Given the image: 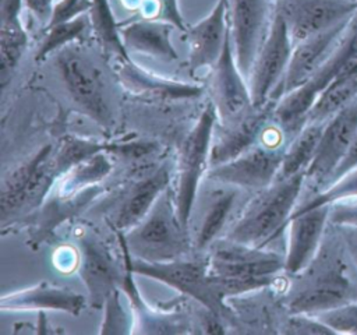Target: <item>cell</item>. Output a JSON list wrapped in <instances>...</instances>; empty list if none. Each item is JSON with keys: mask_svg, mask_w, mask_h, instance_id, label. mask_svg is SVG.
Listing matches in <instances>:
<instances>
[{"mask_svg": "<svg viewBox=\"0 0 357 335\" xmlns=\"http://www.w3.org/2000/svg\"><path fill=\"white\" fill-rule=\"evenodd\" d=\"M283 334L291 335H329L335 331L321 321L317 315L305 313H289L283 322Z\"/></svg>", "mask_w": 357, "mask_h": 335, "instance_id": "cell-37", "label": "cell"}, {"mask_svg": "<svg viewBox=\"0 0 357 335\" xmlns=\"http://www.w3.org/2000/svg\"><path fill=\"white\" fill-rule=\"evenodd\" d=\"M119 243L123 250V261L134 274L156 279L178 290L219 317H230L231 310L226 304L229 296L222 282L209 271L206 258L201 261L184 257L166 262H148L132 258L120 239Z\"/></svg>", "mask_w": 357, "mask_h": 335, "instance_id": "cell-5", "label": "cell"}, {"mask_svg": "<svg viewBox=\"0 0 357 335\" xmlns=\"http://www.w3.org/2000/svg\"><path fill=\"white\" fill-rule=\"evenodd\" d=\"M284 148H272L261 142L240 156L211 166L206 173L213 181L247 190H262L279 176Z\"/></svg>", "mask_w": 357, "mask_h": 335, "instance_id": "cell-14", "label": "cell"}, {"mask_svg": "<svg viewBox=\"0 0 357 335\" xmlns=\"http://www.w3.org/2000/svg\"><path fill=\"white\" fill-rule=\"evenodd\" d=\"M53 264L57 271L63 274H71L78 271L79 265V250L75 246L64 244L56 248L53 253Z\"/></svg>", "mask_w": 357, "mask_h": 335, "instance_id": "cell-41", "label": "cell"}, {"mask_svg": "<svg viewBox=\"0 0 357 335\" xmlns=\"http://www.w3.org/2000/svg\"><path fill=\"white\" fill-rule=\"evenodd\" d=\"M117 236L132 258L148 262L184 258L191 247L188 228L178 216L170 188L158 198L138 225L124 233L117 232Z\"/></svg>", "mask_w": 357, "mask_h": 335, "instance_id": "cell-4", "label": "cell"}, {"mask_svg": "<svg viewBox=\"0 0 357 335\" xmlns=\"http://www.w3.org/2000/svg\"><path fill=\"white\" fill-rule=\"evenodd\" d=\"M113 170V162L107 151L99 152L64 173L54 184L59 195H74L88 187L99 184Z\"/></svg>", "mask_w": 357, "mask_h": 335, "instance_id": "cell-30", "label": "cell"}, {"mask_svg": "<svg viewBox=\"0 0 357 335\" xmlns=\"http://www.w3.org/2000/svg\"><path fill=\"white\" fill-rule=\"evenodd\" d=\"M275 105V100H269L264 106L254 107L238 121L223 126L218 133L215 131L209 156L211 166L229 162L257 145L264 128L273 119Z\"/></svg>", "mask_w": 357, "mask_h": 335, "instance_id": "cell-20", "label": "cell"}, {"mask_svg": "<svg viewBox=\"0 0 357 335\" xmlns=\"http://www.w3.org/2000/svg\"><path fill=\"white\" fill-rule=\"evenodd\" d=\"M54 64L71 100L98 126L110 128L113 124L112 109L96 64L74 43L56 52Z\"/></svg>", "mask_w": 357, "mask_h": 335, "instance_id": "cell-9", "label": "cell"}, {"mask_svg": "<svg viewBox=\"0 0 357 335\" xmlns=\"http://www.w3.org/2000/svg\"><path fill=\"white\" fill-rule=\"evenodd\" d=\"M325 123H305L304 127L287 142L278 177H290L307 172L324 131Z\"/></svg>", "mask_w": 357, "mask_h": 335, "instance_id": "cell-29", "label": "cell"}, {"mask_svg": "<svg viewBox=\"0 0 357 335\" xmlns=\"http://www.w3.org/2000/svg\"><path fill=\"white\" fill-rule=\"evenodd\" d=\"M103 187L96 184L88 187L74 195H59L46 198L43 204L35 211L36 214L31 216V244L38 247L43 240L53 236L54 229L64 221L84 211L91 202H93L102 193Z\"/></svg>", "mask_w": 357, "mask_h": 335, "instance_id": "cell-25", "label": "cell"}, {"mask_svg": "<svg viewBox=\"0 0 357 335\" xmlns=\"http://www.w3.org/2000/svg\"><path fill=\"white\" fill-rule=\"evenodd\" d=\"M124 262V261H123ZM126 265V276L120 286L130 302L132 315V332L137 334H184L190 329L181 315L170 311L155 310L146 304L134 282V272Z\"/></svg>", "mask_w": 357, "mask_h": 335, "instance_id": "cell-27", "label": "cell"}, {"mask_svg": "<svg viewBox=\"0 0 357 335\" xmlns=\"http://www.w3.org/2000/svg\"><path fill=\"white\" fill-rule=\"evenodd\" d=\"M354 197H357V168L346 172L343 176L332 181L329 186H326L315 195L305 200H300L296 209H304L319 204H331L337 200Z\"/></svg>", "mask_w": 357, "mask_h": 335, "instance_id": "cell-34", "label": "cell"}, {"mask_svg": "<svg viewBox=\"0 0 357 335\" xmlns=\"http://www.w3.org/2000/svg\"><path fill=\"white\" fill-rule=\"evenodd\" d=\"M268 0H229V27L237 66L244 77L251 74L257 53L265 39Z\"/></svg>", "mask_w": 357, "mask_h": 335, "instance_id": "cell-18", "label": "cell"}, {"mask_svg": "<svg viewBox=\"0 0 357 335\" xmlns=\"http://www.w3.org/2000/svg\"><path fill=\"white\" fill-rule=\"evenodd\" d=\"M353 1H357V0H353Z\"/></svg>", "mask_w": 357, "mask_h": 335, "instance_id": "cell-44", "label": "cell"}, {"mask_svg": "<svg viewBox=\"0 0 357 335\" xmlns=\"http://www.w3.org/2000/svg\"><path fill=\"white\" fill-rule=\"evenodd\" d=\"M337 226V225H336ZM351 257L357 264V228L356 226H337Z\"/></svg>", "mask_w": 357, "mask_h": 335, "instance_id": "cell-43", "label": "cell"}, {"mask_svg": "<svg viewBox=\"0 0 357 335\" xmlns=\"http://www.w3.org/2000/svg\"><path fill=\"white\" fill-rule=\"evenodd\" d=\"M218 120L213 103H206L192 128L185 134L178 149L173 195L178 216L187 228L199 183L211 165L209 156Z\"/></svg>", "mask_w": 357, "mask_h": 335, "instance_id": "cell-8", "label": "cell"}, {"mask_svg": "<svg viewBox=\"0 0 357 335\" xmlns=\"http://www.w3.org/2000/svg\"><path fill=\"white\" fill-rule=\"evenodd\" d=\"M53 145L40 147L1 181L0 215L3 228L15 218L31 215L47 198L59 180L53 162Z\"/></svg>", "mask_w": 357, "mask_h": 335, "instance_id": "cell-7", "label": "cell"}, {"mask_svg": "<svg viewBox=\"0 0 357 335\" xmlns=\"http://www.w3.org/2000/svg\"><path fill=\"white\" fill-rule=\"evenodd\" d=\"M208 250L209 271L222 282L229 297L266 288L284 272V254L265 247L225 237L215 240Z\"/></svg>", "mask_w": 357, "mask_h": 335, "instance_id": "cell-3", "label": "cell"}, {"mask_svg": "<svg viewBox=\"0 0 357 335\" xmlns=\"http://www.w3.org/2000/svg\"><path fill=\"white\" fill-rule=\"evenodd\" d=\"M349 21L310 36L308 39L293 46L286 73L275 89L271 100L278 102L286 94L305 84L318 71V68L326 61L339 43Z\"/></svg>", "mask_w": 357, "mask_h": 335, "instance_id": "cell-19", "label": "cell"}, {"mask_svg": "<svg viewBox=\"0 0 357 335\" xmlns=\"http://www.w3.org/2000/svg\"><path fill=\"white\" fill-rule=\"evenodd\" d=\"M354 57H357V11L350 18L339 43L318 71L300 88L286 94L276 102L273 120L290 140L307 123L308 112L319 94Z\"/></svg>", "mask_w": 357, "mask_h": 335, "instance_id": "cell-6", "label": "cell"}, {"mask_svg": "<svg viewBox=\"0 0 357 335\" xmlns=\"http://www.w3.org/2000/svg\"><path fill=\"white\" fill-rule=\"evenodd\" d=\"M79 250L78 274L88 290L92 307L102 308L106 297L119 289L126 276V265L117 264L109 248L92 234L77 236Z\"/></svg>", "mask_w": 357, "mask_h": 335, "instance_id": "cell-16", "label": "cell"}, {"mask_svg": "<svg viewBox=\"0 0 357 335\" xmlns=\"http://www.w3.org/2000/svg\"><path fill=\"white\" fill-rule=\"evenodd\" d=\"M170 173L166 166H160L145 177L134 181L124 193L123 200L113 216L116 232H127L138 225L152 209L158 198L169 188Z\"/></svg>", "mask_w": 357, "mask_h": 335, "instance_id": "cell-23", "label": "cell"}, {"mask_svg": "<svg viewBox=\"0 0 357 335\" xmlns=\"http://www.w3.org/2000/svg\"><path fill=\"white\" fill-rule=\"evenodd\" d=\"M88 28H92L89 14H81L74 20L45 28V36L38 46L35 61L45 60L50 53L84 39Z\"/></svg>", "mask_w": 357, "mask_h": 335, "instance_id": "cell-33", "label": "cell"}, {"mask_svg": "<svg viewBox=\"0 0 357 335\" xmlns=\"http://www.w3.org/2000/svg\"><path fill=\"white\" fill-rule=\"evenodd\" d=\"M56 1L57 0H24V6L39 24L46 27L50 21Z\"/></svg>", "mask_w": 357, "mask_h": 335, "instance_id": "cell-42", "label": "cell"}, {"mask_svg": "<svg viewBox=\"0 0 357 335\" xmlns=\"http://www.w3.org/2000/svg\"><path fill=\"white\" fill-rule=\"evenodd\" d=\"M174 27L166 21L131 18L119 24L127 52L141 53L163 61H176L178 53L172 42Z\"/></svg>", "mask_w": 357, "mask_h": 335, "instance_id": "cell-24", "label": "cell"}, {"mask_svg": "<svg viewBox=\"0 0 357 335\" xmlns=\"http://www.w3.org/2000/svg\"><path fill=\"white\" fill-rule=\"evenodd\" d=\"M237 200V190H226L218 193L209 202L206 211L204 212L202 222L195 234L194 246L197 250L204 251L211 247V244L219 239L230 212Z\"/></svg>", "mask_w": 357, "mask_h": 335, "instance_id": "cell-31", "label": "cell"}, {"mask_svg": "<svg viewBox=\"0 0 357 335\" xmlns=\"http://www.w3.org/2000/svg\"><path fill=\"white\" fill-rule=\"evenodd\" d=\"M335 334H357V302L317 314Z\"/></svg>", "mask_w": 357, "mask_h": 335, "instance_id": "cell-38", "label": "cell"}, {"mask_svg": "<svg viewBox=\"0 0 357 335\" xmlns=\"http://www.w3.org/2000/svg\"><path fill=\"white\" fill-rule=\"evenodd\" d=\"M114 73L120 85L131 96L146 102L172 103L194 100L204 94V87L199 84L158 75L138 66L131 59L116 60Z\"/></svg>", "mask_w": 357, "mask_h": 335, "instance_id": "cell-17", "label": "cell"}, {"mask_svg": "<svg viewBox=\"0 0 357 335\" xmlns=\"http://www.w3.org/2000/svg\"><path fill=\"white\" fill-rule=\"evenodd\" d=\"M209 92L212 98L211 102L213 103L218 119L223 126L238 121L255 107L250 87H247L244 75L236 61L230 27L223 50L218 61L212 66Z\"/></svg>", "mask_w": 357, "mask_h": 335, "instance_id": "cell-12", "label": "cell"}, {"mask_svg": "<svg viewBox=\"0 0 357 335\" xmlns=\"http://www.w3.org/2000/svg\"><path fill=\"white\" fill-rule=\"evenodd\" d=\"M356 134L357 98L325 123L317 154L305 172L300 200L315 195L329 184L335 170L347 155Z\"/></svg>", "mask_w": 357, "mask_h": 335, "instance_id": "cell-10", "label": "cell"}, {"mask_svg": "<svg viewBox=\"0 0 357 335\" xmlns=\"http://www.w3.org/2000/svg\"><path fill=\"white\" fill-rule=\"evenodd\" d=\"M121 289H114L103 303V317L99 334H130L132 332V315L126 313L121 300Z\"/></svg>", "mask_w": 357, "mask_h": 335, "instance_id": "cell-35", "label": "cell"}, {"mask_svg": "<svg viewBox=\"0 0 357 335\" xmlns=\"http://www.w3.org/2000/svg\"><path fill=\"white\" fill-rule=\"evenodd\" d=\"M293 279L284 306L287 313H319L357 302V264L339 229L328 223L312 261Z\"/></svg>", "mask_w": 357, "mask_h": 335, "instance_id": "cell-1", "label": "cell"}, {"mask_svg": "<svg viewBox=\"0 0 357 335\" xmlns=\"http://www.w3.org/2000/svg\"><path fill=\"white\" fill-rule=\"evenodd\" d=\"M135 11L139 18L166 21L181 32L187 31L178 8V0H141Z\"/></svg>", "mask_w": 357, "mask_h": 335, "instance_id": "cell-36", "label": "cell"}, {"mask_svg": "<svg viewBox=\"0 0 357 335\" xmlns=\"http://www.w3.org/2000/svg\"><path fill=\"white\" fill-rule=\"evenodd\" d=\"M357 98V57H354L319 94L307 123H326Z\"/></svg>", "mask_w": 357, "mask_h": 335, "instance_id": "cell-28", "label": "cell"}, {"mask_svg": "<svg viewBox=\"0 0 357 335\" xmlns=\"http://www.w3.org/2000/svg\"><path fill=\"white\" fill-rule=\"evenodd\" d=\"M331 204L294 209L286 226L284 274H300L315 257L329 223Z\"/></svg>", "mask_w": 357, "mask_h": 335, "instance_id": "cell-15", "label": "cell"}, {"mask_svg": "<svg viewBox=\"0 0 357 335\" xmlns=\"http://www.w3.org/2000/svg\"><path fill=\"white\" fill-rule=\"evenodd\" d=\"M24 0H0V87L6 88L26 46L28 34L22 25Z\"/></svg>", "mask_w": 357, "mask_h": 335, "instance_id": "cell-26", "label": "cell"}, {"mask_svg": "<svg viewBox=\"0 0 357 335\" xmlns=\"http://www.w3.org/2000/svg\"><path fill=\"white\" fill-rule=\"evenodd\" d=\"M305 174L278 177L271 186L259 190L236 223L227 239L254 247H266L282 232L294 212L304 188Z\"/></svg>", "mask_w": 357, "mask_h": 335, "instance_id": "cell-2", "label": "cell"}, {"mask_svg": "<svg viewBox=\"0 0 357 335\" xmlns=\"http://www.w3.org/2000/svg\"><path fill=\"white\" fill-rule=\"evenodd\" d=\"M329 222L337 226L357 228V197L331 202Z\"/></svg>", "mask_w": 357, "mask_h": 335, "instance_id": "cell-40", "label": "cell"}, {"mask_svg": "<svg viewBox=\"0 0 357 335\" xmlns=\"http://www.w3.org/2000/svg\"><path fill=\"white\" fill-rule=\"evenodd\" d=\"M291 52L293 42L286 24L282 15L273 10L268 34L257 53L250 74V91L255 107L264 106L271 100L286 73Z\"/></svg>", "mask_w": 357, "mask_h": 335, "instance_id": "cell-11", "label": "cell"}, {"mask_svg": "<svg viewBox=\"0 0 357 335\" xmlns=\"http://www.w3.org/2000/svg\"><path fill=\"white\" fill-rule=\"evenodd\" d=\"M229 32V0H218L212 11L184 32L188 45V67L194 73L212 67L225 46Z\"/></svg>", "mask_w": 357, "mask_h": 335, "instance_id": "cell-21", "label": "cell"}, {"mask_svg": "<svg viewBox=\"0 0 357 335\" xmlns=\"http://www.w3.org/2000/svg\"><path fill=\"white\" fill-rule=\"evenodd\" d=\"M85 306V297L68 288L39 282L33 286L4 293L0 297L1 311H63L79 315Z\"/></svg>", "mask_w": 357, "mask_h": 335, "instance_id": "cell-22", "label": "cell"}, {"mask_svg": "<svg viewBox=\"0 0 357 335\" xmlns=\"http://www.w3.org/2000/svg\"><path fill=\"white\" fill-rule=\"evenodd\" d=\"M91 7H92V0H57L53 7L50 21L45 28L57 25L61 22H67L70 20L77 18L81 14L89 13Z\"/></svg>", "mask_w": 357, "mask_h": 335, "instance_id": "cell-39", "label": "cell"}, {"mask_svg": "<svg viewBox=\"0 0 357 335\" xmlns=\"http://www.w3.org/2000/svg\"><path fill=\"white\" fill-rule=\"evenodd\" d=\"M110 147L112 142L96 141L68 134L64 135L59 141L56 149L53 151V162L59 177H61L64 173H67L74 166H77L88 158L103 151L109 152Z\"/></svg>", "mask_w": 357, "mask_h": 335, "instance_id": "cell-32", "label": "cell"}, {"mask_svg": "<svg viewBox=\"0 0 357 335\" xmlns=\"http://www.w3.org/2000/svg\"><path fill=\"white\" fill-rule=\"evenodd\" d=\"M275 11L286 24L293 46L349 21L357 11L353 0H275Z\"/></svg>", "mask_w": 357, "mask_h": 335, "instance_id": "cell-13", "label": "cell"}]
</instances>
